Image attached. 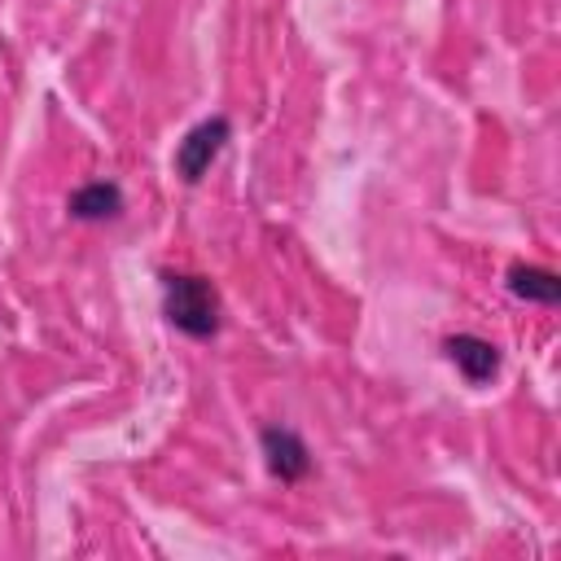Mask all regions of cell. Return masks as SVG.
I'll use <instances>...</instances> for the list:
<instances>
[{"instance_id":"277c9868","label":"cell","mask_w":561,"mask_h":561,"mask_svg":"<svg viewBox=\"0 0 561 561\" xmlns=\"http://www.w3.org/2000/svg\"><path fill=\"white\" fill-rule=\"evenodd\" d=\"M443 351H447V359L460 368V377L469 386H482V381H491L500 373V346L478 337V333H451L443 342Z\"/></svg>"},{"instance_id":"8992f818","label":"cell","mask_w":561,"mask_h":561,"mask_svg":"<svg viewBox=\"0 0 561 561\" xmlns=\"http://www.w3.org/2000/svg\"><path fill=\"white\" fill-rule=\"evenodd\" d=\"M508 294L526 298V302H543L552 307L561 298V276L548 272V267H535V263H513L508 267Z\"/></svg>"},{"instance_id":"3957f363","label":"cell","mask_w":561,"mask_h":561,"mask_svg":"<svg viewBox=\"0 0 561 561\" xmlns=\"http://www.w3.org/2000/svg\"><path fill=\"white\" fill-rule=\"evenodd\" d=\"M259 443H263V465H267V473L272 478H280V482H302L307 473H311V451H307V443L298 438V430H289V425H267L263 434H259Z\"/></svg>"},{"instance_id":"6da1fadb","label":"cell","mask_w":561,"mask_h":561,"mask_svg":"<svg viewBox=\"0 0 561 561\" xmlns=\"http://www.w3.org/2000/svg\"><path fill=\"white\" fill-rule=\"evenodd\" d=\"M162 316L184 333V337H215L224 324V298L210 276L197 272H162Z\"/></svg>"},{"instance_id":"7a4b0ae2","label":"cell","mask_w":561,"mask_h":561,"mask_svg":"<svg viewBox=\"0 0 561 561\" xmlns=\"http://www.w3.org/2000/svg\"><path fill=\"white\" fill-rule=\"evenodd\" d=\"M228 140H232L228 114H210V118L193 123V127L180 136V145H175V175H180L184 184H197V180L215 167V158L224 153Z\"/></svg>"},{"instance_id":"5b68a950","label":"cell","mask_w":561,"mask_h":561,"mask_svg":"<svg viewBox=\"0 0 561 561\" xmlns=\"http://www.w3.org/2000/svg\"><path fill=\"white\" fill-rule=\"evenodd\" d=\"M66 210H70V219H79V224L118 219V215H123V188H118L114 180H92V184H79V188L66 197Z\"/></svg>"}]
</instances>
